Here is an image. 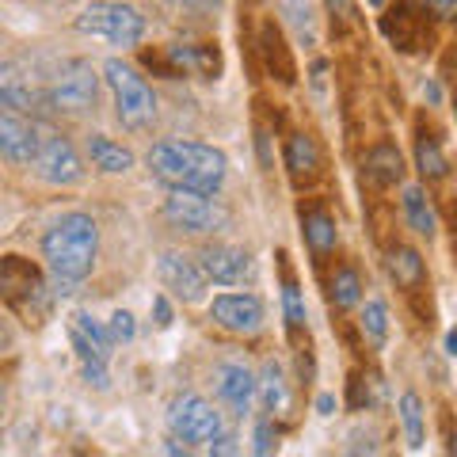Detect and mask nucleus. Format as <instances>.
Here are the masks:
<instances>
[{
	"label": "nucleus",
	"instance_id": "1",
	"mask_svg": "<svg viewBox=\"0 0 457 457\" xmlns=\"http://www.w3.org/2000/svg\"><path fill=\"white\" fill-rule=\"evenodd\" d=\"M149 168L164 187L213 195L225 183V153L203 141H161L149 149Z\"/></svg>",
	"mask_w": 457,
	"mask_h": 457
},
{
	"label": "nucleus",
	"instance_id": "2",
	"mask_svg": "<svg viewBox=\"0 0 457 457\" xmlns=\"http://www.w3.org/2000/svg\"><path fill=\"white\" fill-rule=\"evenodd\" d=\"M96 248H99V233L88 213H69L42 237V255H46L62 294H69L80 278L92 275Z\"/></svg>",
	"mask_w": 457,
	"mask_h": 457
},
{
	"label": "nucleus",
	"instance_id": "3",
	"mask_svg": "<svg viewBox=\"0 0 457 457\" xmlns=\"http://www.w3.org/2000/svg\"><path fill=\"white\" fill-rule=\"evenodd\" d=\"M107 84L114 92V107H119V122L126 130H149L156 119V96L145 84V77H137L130 65H122L119 57L107 62Z\"/></svg>",
	"mask_w": 457,
	"mask_h": 457
},
{
	"label": "nucleus",
	"instance_id": "4",
	"mask_svg": "<svg viewBox=\"0 0 457 457\" xmlns=\"http://www.w3.org/2000/svg\"><path fill=\"white\" fill-rule=\"evenodd\" d=\"M77 31L99 35L111 46H137L145 35V20L137 16V8L130 4H111V0H96L77 16Z\"/></svg>",
	"mask_w": 457,
	"mask_h": 457
},
{
	"label": "nucleus",
	"instance_id": "5",
	"mask_svg": "<svg viewBox=\"0 0 457 457\" xmlns=\"http://www.w3.org/2000/svg\"><path fill=\"white\" fill-rule=\"evenodd\" d=\"M164 218L176 228H187V233H221V228H228V210L206 191L171 187L164 203Z\"/></svg>",
	"mask_w": 457,
	"mask_h": 457
},
{
	"label": "nucleus",
	"instance_id": "6",
	"mask_svg": "<svg viewBox=\"0 0 457 457\" xmlns=\"http://www.w3.org/2000/svg\"><path fill=\"white\" fill-rule=\"evenodd\" d=\"M168 431L176 435V442H213L218 435H225V420L210 400L183 393L168 408Z\"/></svg>",
	"mask_w": 457,
	"mask_h": 457
},
{
	"label": "nucleus",
	"instance_id": "7",
	"mask_svg": "<svg viewBox=\"0 0 457 457\" xmlns=\"http://www.w3.org/2000/svg\"><path fill=\"white\" fill-rule=\"evenodd\" d=\"M96 88H99V77L88 62H69L62 73L54 77L50 92H46V107L54 111H65V114H80L96 104Z\"/></svg>",
	"mask_w": 457,
	"mask_h": 457
},
{
	"label": "nucleus",
	"instance_id": "8",
	"mask_svg": "<svg viewBox=\"0 0 457 457\" xmlns=\"http://www.w3.org/2000/svg\"><path fill=\"white\" fill-rule=\"evenodd\" d=\"M31 164L38 168L42 179L57 183V187H69V183H77L84 176L77 149L69 145L62 134H38V153H35Z\"/></svg>",
	"mask_w": 457,
	"mask_h": 457
},
{
	"label": "nucleus",
	"instance_id": "9",
	"mask_svg": "<svg viewBox=\"0 0 457 457\" xmlns=\"http://www.w3.org/2000/svg\"><path fill=\"white\" fill-rule=\"evenodd\" d=\"M210 317L233 336H255L263 328V302L255 294H225L213 297Z\"/></svg>",
	"mask_w": 457,
	"mask_h": 457
},
{
	"label": "nucleus",
	"instance_id": "10",
	"mask_svg": "<svg viewBox=\"0 0 457 457\" xmlns=\"http://www.w3.org/2000/svg\"><path fill=\"white\" fill-rule=\"evenodd\" d=\"M198 267H203V275L218 286H237L252 278V260L245 248H228V245H210L203 248L198 255Z\"/></svg>",
	"mask_w": 457,
	"mask_h": 457
},
{
	"label": "nucleus",
	"instance_id": "11",
	"mask_svg": "<svg viewBox=\"0 0 457 457\" xmlns=\"http://www.w3.org/2000/svg\"><path fill=\"white\" fill-rule=\"evenodd\" d=\"M161 282L171 294H179L183 302H203L206 275H203V267H198V260H191V255L164 252L161 255Z\"/></svg>",
	"mask_w": 457,
	"mask_h": 457
},
{
	"label": "nucleus",
	"instance_id": "12",
	"mask_svg": "<svg viewBox=\"0 0 457 457\" xmlns=\"http://www.w3.org/2000/svg\"><path fill=\"white\" fill-rule=\"evenodd\" d=\"M0 153L16 164H31L38 153V126L20 111H0Z\"/></svg>",
	"mask_w": 457,
	"mask_h": 457
},
{
	"label": "nucleus",
	"instance_id": "13",
	"mask_svg": "<svg viewBox=\"0 0 457 457\" xmlns=\"http://www.w3.org/2000/svg\"><path fill=\"white\" fill-rule=\"evenodd\" d=\"M213 389H218V396L237 411V416H245L248 404H252V393H255V378H252L248 366L221 362L218 370H213Z\"/></svg>",
	"mask_w": 457,
	"mask_h": 457
},
{
	"label": "nucleus",
	"instance_id": "14",
	"mask_svg": "<svg viewBox=\"0 0 457 457\" xmlns=\"http://www.w3.org/2000/svg\"><path fill=\"white\" fill-rule=\"evenodd\" d=\"M38 104H46V96H38L12 65H0V107L8 111H35Z\"/></svg>",
	"mask_w": 457,
	"mask_h": 457
},
{
	"label": "nucleus",
	"instance_id": "15",
	"mask_svg": "<svg viewBox=\"0 0 457 457\" xmlns=\"http://www.w3.org/2000/svg\"><path fill=\"white\" fill-rule=\"evenodd\" d=\"M88 153H92L96 168L111 171V176H119V171H126V168L134 164V153H130V149L114 145L111 137H99V134H92V137H88Z\"/></svg>",
	"mask_w": 457,
	"mask_h": 457
},
{
	"label": "nucleus",
	"instance_id": "16",
	"mask_svg": "<svg viewBox=\"0 0 457 457\" xmlns=\"http://www.w3.org/2000/svg\"><path fill=\"white\" fill-rule=\"evenodd\" d=\"M366 171L374 183H381V187H393V183L404 176V164H400V153L393 145H378L366 156Z\"/></svg>",
	"mask_w": 457,
	"mask_h": 457
},
{
	"label": "nucleus",
	"instance_id": "17",
	"mask_svg": "<svg viewBox=\"0 0 457 457\" xmlns=\"http://www.w3.org/2000/svg\"><path fill=\"white\" fill-rule=\"evenodd\" d=\"M320 164V156H317V145H312V137L305 134H294L290 137V145H286V168L294 171V176H312Z\"/></svg>",
	"mask_w": 457,
	"mask_h": 457
},
{
	"label": "nucleus",
	"instance_id": "18",
	"mask_svg": "<svg viewBox=\"0 0 457 457\" xmlns=\"http://www.w3.org/2000/svg\"><path fill=\"white\" fill-rule=\"evenodd\" d=\"M404 213H408V225L416 228L420 237H435V210H431V203H427V195L420 187L404 191Z\"/></svg>",
	"mask_w": 457,
	"mask_h": 457
},
{
	"label": "nucleus",
	"instance_id": "19",
	"mask_svg": "<svg viewBox=\"0 0 457 457\" xmlns=\"http://www.w3.org/2000/svg\"><path fill=\"white\" fill-rule=\"evenodd\" d=\"M389 270L404 290H416V286L423 282V260H420L416 248H396L393 260H389Z\"/></svg>",
	"mask_w": 457,
	"mask_h": 457
},
{
	"label": "nucleus",
	"instance_id": "20",
	"mask_svg": "<svg viewBox=\"0 0 457 457\" xmlns=\"http://www.w3.org/2000/svg\"><path fill=\"white\" fill-rule=\"evenodd\" d=\"M255 385H260V393H263L267 411H286V408H290V393H286L282 370H278L275 362H267V366H263V378L255 381Z\"/></svg>",
	"mask_w": 457,
	"mask_h": 457
},
{
	"label": "nucleus",
	"instance_id": "21",
	"mask_svg": "<svg viewBox=\"0 0 457 457\" xmlns=\"http://www.w3.org/2000/svg\"><path fill=\"white\" fill-rule=\"evenodd\" d=\"M416 161H420V171H423L427 179H442V176L450 171L446 153L438 149L435 137H420V141H416Z\"/></svg>",
	"mask_w": 457,
	"mask_h": 457
},
{
	"label": "nucleus",
	"instance_id": "22",
	"mask_svg": "<svg viewBox=\"0 0 457 457\" xmlns=\"http://www.w3.org/2000/svg\"><path fill=\"white\" fill-rule=\"evenodd\" d=\"M400 420H404L408 446L420 450V446H423V404H420L416 393H404V396H400Z\"/></svg>",
	"mask_w": 457,
	"mask_h": 457
},
{
	"label": "nucleus",
	"instance_id": "23",
	"mask_svg": "<svg viewBox=\"0 0 457 457\" xmlns=\"http://www.w3.org/2000/svg\"><path fill=\"white\" fill-rule=\"evenodd\" d=\"M305 240L312 252H332L336 248V221L328 213H309L305 218Z\"/></svg>",
	"mask_w": 457,
	"mask_h": 457
},
{
	"label": "nucleus",
	"instance_id": "24",
	"mask_svg": "<svg viewBox=\"0 0 457 457\" xmlns=\"http://www.w3.org/2000/svg\"><path fill=\"white\" fill-rule=\"evenodd\" d=\"M73 332H80L84 339L92 343V351L99 354V359H107V354H111V332H107V328H99L88 312H77V317H73Z\"/></svg>",
	"mask_w": 457,
	"mask_h": 457
},
{
	"label": "nucleus",
	"instance_id": "25",
	"mask_svg": "<svg viewBox=\"0 0 457 457\" xmlns=\"http://www.w3.org/2000/svg\"><path fill=\"white\" fill-rule=\"evenodd\" d=\"M362 332L374 339V343H385V336H389V309H385V302H366L362 309Z\"/></svg>",
	"mask_w": 457,
	"mask_h": 457
},
{
	"label": "nucleus",
	"instance_id": "26",
	"mask_svg": "<svg viewBox=\"0 0 457 457\" xmlns=\"http://www.w3.org/2000/svg\"><path fill=\"white\" fill-rule=\"evenodd\" d=\"M359 290H362L359 275H354L351 267H343L339 275H336V282H332V297H336V305H339V309H351V305H359Z\"/></svg>",
	"mask_w": 457,
	"mask_h": 457
},
{
	"label": "nucleus",
	"instance_id": "27",
	"mask_svg": "<svg viewBox=\"0 0 457 457\" xmlns=\"http://www.w3.org/2000/svg\"><path fill=\"white\" fill-rule=\"evenodd\" d=\"M286 317H290L294 328L305 324V305H302V294H297V286H286Z\"/></svg>",
	"mask_w": 457,
	"mask_h": 457
},
{
	"label": "nucleus",
	"instance_id": "28",
	"mask_svg": "<svg viewBox=\"0 0 457 457\" xmlns=\"http://www.w3.org/2000/svg\"><path fill=\"white\" fill-rule=\"evenodd\" d=\"M111 339H134V317H130V312H126V309H119V312H114V317H111Z\"/></svg>",
	"mask_w": 457,
	"mask_h": 457
},
{
	"label": "nucleus",
	"instance_id": "29",
	"mask_svg": "<svg viewBox=\"0 0 457 457\" xmlns=\"http://www.w3.org/2000/svg\"><path fill=\"white\" fill-rule=\"evenodd\" d=\"M427 4H431L438 20H453V12H457V0H427Z\"/></svg>",
	"mask_w": 457,
	"mask_h": 457
},
{
	"label": "nucleus",
	"instance_id": "30",
	"mask_svg": "<svg viewBox=\"0 0 457 457\" xmlns=\"http://www.w3.org/2000/svg\"><path fill=\"white\" fill-rule=\"evenodd\" d=\"M270 446H275V438H270V427L260 423V431H255V453H270Z\"/></svg>",
	"mask_w": 457,
	"mask_h": 457
},
{
	"label": "nucleus",
	"instance_id": "31",
	"mask_svg": "<svg viewBox=\"0 0 457 457\" xmlns=\"http://www.w3.org/2000/svg\"><path fill=\"white\" fill-rule=\"evenodd\" d=\"M153 309H156V324L168 328V324H171V305H168V297H156Z\"/></svg>",
	"mask_w": 457,
	"mask_h": 457
},
{
	"label": "nucleus",
	"instance_id": "32",
	"mask_svg": "<svg viewBox=\"0 0 457 457\" xmlns=\"http://www.w3.org/2000/svg\"><path fill=\"white\" fill-rule=\"evenodd\" d=\"M317 408H320V416H332V411H336V396H328V393H324V396L317 400Z\"/></svg>",
	"mask_w": 457,
	"mask_h": 457
},
{
	"label": "nucleus",
	"instance_id": "33",
	"mask_svg": "<svg viewBox=\"0 0 457 457\" xmlns=\"http://www.w3.org/2000/svg\"><path fill=\"white\" fill-rule=\"evenodd\" d=\"M187 4H195V8H210V4H218V0H187Z\"/></svg>",
	"mask_w": 457,
	"mask_h": 457
},
{
	"label": "nucleus",
	"instance_id": "34",
	"mask_svg": "<svg viewBox=\"0 0 457 457\" xmlns=\"http://www.w3.org/2000/svg\"><path fill=\"white\" fill-rule=\"evenodd\" d=\"M332 8H339V12H347V0H328Z\"/></svg>",
	"mask_w": 457,
	"mask_h": 457
},
{
	"label": "nucleus",
	"instance_id": "35",
	"mask_svg": "<svg viewBox=\"0 0 457 457\" xmlns=\"http://www.w3.org/2000/svg\"><path fill=\"white\" fill-rule=\"evenodd\" d=\"M370 4H385V0H370Z\"/></svg>",
	"mask_w": 457,
	"mask_h": 457
},
{
	"label": "nucleus",
	"instance_id": "36",
	"mask_svg": "<svg viewBox=\"0 0 457 457\" xmlns=\"http://www.w3.org/2000/svg\"><path fill=\"white\" fill-rule=\"evenodd\" d=\"M0 400H4V396H0Z\"/></svg>",
	"mask_w": 457,
	"mask_h": 457
}]
</instances>
